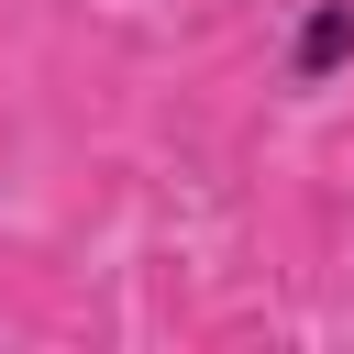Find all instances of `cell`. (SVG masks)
I'll return each mask as SVG.
<instances>
[{
  "instance_id": "1",
  "label": "cell",
  "mask_w": 354,
  "mask_h": 354,
  "mask_svg": "<svg viewBox=\"0 0 354 354\" xmlns=\"http://www.w3.org/2000/svg\"><path fill=\"white\" fill-rule=\"evenodd\" d=\"M277 88L310 111L332 88H354V0H288L277 22Z\"/></svg>"
}]
</instances>
